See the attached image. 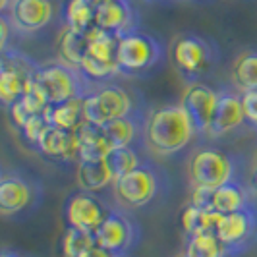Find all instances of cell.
<instances>
[{"label":"cell","mask_w":257,"mask_h":257,"mask_svg":"<svg viewBox=\"0 0 257 257\" xmlns=\"http://www.w3.org/2000/svg\"><path fill=\"white\" fill-rule=\"evenodd\" d=\"M186 253L188 257H232L215 232H205L188 238Z\"/></svg>","instance_id":"cell-29"},{"label":"cell","mask_w":257,"mask_h":257,"mask_svg":"<svg viewBox=\"0 0 257 257\" xmlns=\"http://www.w3.org/2000/svg\"><path fill=\"white\" fill-rule=\"evenodd\" d=\"M170 190L168 172L153 157H149L132 172L120 176L112 184L114 203L126 211L145 209L163 199Z\"/></svg>","instance_id":"cell-4"},{"label":"cell","mask_w":257,"mask_h":257,"mask_svg":"<svg viewBox=\"0 0 257 257\" xmlns=\"http://www.w3.org/2000/svg\"><path fill=\"white\" fill-rule=\"evenodd\" d=\"M245 122L244 104H242V93L236 89L232 83L219 87V101L215 108L213 122L207 132V140H222L226 136L240 130Z\"/></svg>","instance_id":"cell-15"},{"label":"cell","mask_w":257,"mask_h":257,"mask_svg":"<svg viewBox=\"0 0 257 257\" xmlns=\"http://www.w3.org/2000/svg\"><path fill=\"white\" fill-rule=\"evenodd\" d=\"M95 244H97L95 234L83 232L74 226H66L62 236V257H81Z\"/></svg>","instance_id":"cell-30"},{"label":"cell","mask_w":257,"mask_h":257,"mask_svg":"<svg viewBox=\"0 0 257 257\" xmlns=\"http://www.w3.org/2000/svg\"><path fill=\"white\" fill-rule=\"evenodd\" d=\"M168 49L174 70L188 85L205 81L220 64L219 43L201 33H180L170 41Z\"/></svg>","instance_id":"cell-5"},{"label":"cell","mask_w":257,"mask_h":257,"mask_svg":"<svg viewBox=\"0 0 257 257\" xmlns=\"http://www.w3.org/2000/svg\"><path fill=\"white\" fill-rule=\"evenodd\" d=\"M0 257H24V255H22V253H18V251H14V249H2Z\"/></svg>","instance_id":"cell-36"},{"label":"cell","mask_w":257,"mask_h":257,"mask_svg":"<svg viewBox=\"0 0 257 257\" xmlns=\"http://www.w3.org/2000/svg\"><path fill=\"white\" fill-rule=\"evenodd\" d=\"M47 118L54 128L66 130V132H77L85 122L83 116V99H72L60 104H51L47 108Z\"/></svg>","instance_id":"cell-23"},{"label":"cell","mask_w":257,"mask_h":257,"mask_svg":"<svg viewBox=\"0 0 257 257\" xmlns=\"http://www.w3.org/2000/svg\"><path fill=\"white\" fill-rule=\"evenodd\" d=\"M247 163L240 153L220 149L217 145H197L186 159L188 180L193 188L215 190L232 182H245Z\"/></svg>","instance_id":"cell-2"},{"label":"cell","mask_w":257,"mask_h":257,"mask_svg":"<svg viewBox=\"0 0 257 257\" xmlns=\"http://www.w3.org/2000/svg\"><path fill=\"white\" fill-rule=\"evenodd\" d=\"M215 234L224 244L232 257L242 255L257 242V203L240 211L220 215L215 226Z\"/></svg>","instance_id":"cell-11"},{"label":"cell","mask_w":257,"mask_h":257,"mask_svg":"<svg viewBox=\"0 0 257 257\" xmlns=\"http://www.w3.org/2000/svg\"><path fill=\"white\" fill-rule=\"evenodd\" d=\"M95 240L97 245L114 253L116 257H128L130 251H134V247L142 240V224L130 211L114 203L108 217L95 232Z\"/></svg>","instance_id":"cell-10"},{"label":"cell","mask_w":257,"mask_h":257,"mask_svg":"<svg viewBox=\"0 0 257 257\" xmlns=\"http://www.w3.org/2000/svg\"><path fill=\"white\" fill-rule=\"evenodd\" d=\"M76 178L79 190L95 193H101L106 188H112V184L116 180L106 159H103V161H79Z\"/></svg>","instance_id":"cell-20"},{"label":"cell","mask_w":257,"mask_h":257,"mask_svg":"<svg viewBox=\"0 0 257 257\" xmlns=\"http://www.w3.org/2000/svg\"><path fill=\"white\" fill-rule=\"evenodd\" d=\"M35 79L43 87L51 104H60L72 99H85L99 85L97 81L85 76L79 68L66 64L62 60L41 64Z\"/></svg>","instance_id":"cell-8"},{"label":"cell","mask_w":257,"mask_h":257,"mask_svg":"<svg viewBox=\"0 0 257 257\" xmlns=\"http://www.w3.org/2000/svg\"><path fill=\"white\" fill-rule=\"evenodd\" d=\"M149 157H153V155L149 153L147 149H143V147H120V149H112L108 153L106 163L112 170L114 178L118 180L120 176L128 174L134 168L140 167L142 163H145Z\"/></svg>","instance_id":"cell-27"},{"label":"cell","mask_w":257,"mask_h":257,"mask_svg":"<svg viewBox=\"0 0 257 257\" xmlns=\"http://www.w3.org/2000/svg\"><path fill=\"white\" fill-rule=\"evenodd\" d=\"M45 201V184L26 168H4L0 174V215L6 220H24L37 213Z\"/></svg>","instance_id":"cell-6"},{"label":"cell","mask_w":257,"mask_h":257,"mask_svg":"<svg viewBox=\"0 0 257 257\" xmlns=\"http://www.w3.org/2000/svg\"><path fill=\"white\" fill-rule=\"evenodd\" d=\"M114 203L104 201L99 193L76 190L66 197L64 203V219L68 226H74L83 232H95L108 217Z\"/></svg>","instance_id":"cell-13"},{"label":"cell","mask_w":257,"mask_h":257,"mask_svg":"<svg viewBox=\"0 0 257 257\" xmlns=\"http://www.w3.org/2000/svg\"><path fill=\"white\" fill-rule=\"evenodd\" d=\"M116 60L120 77L149 79L167 66L170 60V49L163 37L138 29L120 37Z\"/></svg>","instance_id":"cell-3"},{"label":"cell","mask_w":257,"mask_h":257,"mask_svg":"<svg viewBox=\"0 0 257 257\" xmlns=\"http://www.w3.org/2000/svg\"><path fill=\"white\" fill-rule=\"evenodd\" d=\"M230 83L240 93L257 89V49L242 51L234 58L230 68Z\"/></svg>","instance_id":"cell-22"},{"label":"cell","mask_w":257,"mask_h":257,"mask_svg":"<svg viewBox=\"0 0 257 257\" xmlns=\"http://www.w3.org/2000/svg\"><path fill=\"white\" fill-rule=\"evenodd\" d=\"M64 29L91 33L95 29V8L87 0H64Z\"/></svg>","instance_id":"cell-26"},{"label":"cell","mask_w":257,"mask_h":257,"mask_svg":"<svg viewBox=\"0 0 257 257\" xmlns=\"http://www.w3.org/2000/svg\"><path fill=\"white\" fill-rule=\"evenodd\" d=\"M49 128H51V122H49L47 114H33L26 124H24V128L20 130V132H22L24 140H26L31 147H37L39 142H41V138L45 136V132Z\"/></svg>","instance_id":"cell-32"},{"label":"cell","mask_w":257,"mask_h":257,"mask_svg":"<svg viewBox=\"0 0 257 257\" xmlns=\"http://www.w3.org/2000/svg\"><path fill=\"white\" fill-rule=\"evenodd\" d=\"M192 203L209 209V211H215L219 215L234 213V211H240L253 203L251 186L245 182H232V184L220 186L215 190L193 188Z\"/></svg>","instance_id":"cell-14"},{"label":"cell","mask_w":257,"mask_h":257,"mask_svg":"<svg viewBox=\"0 0 257 257\" xmlns=\"http://www.w3.org/2000/svg\"><path fill=\"white\" fill-rule=\"evenodd\" d=\"M147 104L142 93H132L130 89L114 81L99 83L89 97L83 99V116L85 122L93 126H104L112 120L126 118L132 114L147 112Z\"/></svg>","instance_id":"cell-7"},{"label":"cell","mask_w":257,"mask_h":257,"mask_svg":"<svg viewBox=\"0 0 257 257\" xmlns=\"http://www.w3.org/2000/svg\"><path fill=\"white\" fill-rule=\"evenodd\" d=\"M27 81L29 77L24 76L20 70H16L6 62H0V101L6 112L14 103L22 99Z\"/></svg>","instance_id":"cell-25"},{"label":"cell","mask_w":257,"mask_h":257,"mask_svg":"<svg viewBox=\"0 0 257 257\" xmlns=\"http://www.w3.org/2000/svg\"><path fill=\"white\" fill-rule=\"evenodd\" d=\"M197 138V132L186 108L178 104H163L149 108L143 128L145 149L155 157H176Z\"/></svg>","instance_id":"cell-1"},{"label":"cell","mask_w":257,"mask_h":257,"mask_svg":"<svg viewBox=\"0 0 257 257\" xmlns=\"http://www.w3.org/2000/svg\"><path fill=\"white\" fill-rule=\"evenodd\" d=\"M140 12L134 0H112L95 8V27L116 37L140 29Z\"/></svg>","instance_id":"cell-17"},{"label":"cell","mask_w":257,"mask_h":257,"mask_svg":"<svg viewBox=\"0 0 257 257\" xmlns=\"http://www.w3.org/2000/svg\"><path fill=\"white\" fill-rule=\"evenodd\" d=\"M8 114L12 118V124L16 126L18 130L24 128V124H26L27 120L31 118V114L27 112V108L22 104V101H18V103H14L10 108H8Z\"/></svg>","instance_id":"cell-34"},{"label":"cell","mask_w":257,"mask_h":257,"mask_svg":"<svg viewBox=\"0 0 257 257\" xmlns=\"http://www.w3.org/2000/svg\"><path fill=\"white\" fill-rule=\"evenodd\" d=\"M35 149L43 157L56 161V163L77 161V134L51 126L45 132V136L41 138V142Z\"/></svg>","instance_id":"cell-19"},{"label":"cell","mask_w":257,"mask_h":257,"mask_svg":"<svg viewBox=\"0 0 257 257\" xmlns=\"http://www.w3.org/2000/svg\"><path fill=\"white\" fill-rule=\"evenodd\" d=\"M22 104L27 108V112L33 116V114H45L47 112V108L51 106L49 103V99H47V95H45V91L43 87L37 83V79L33 77V79H29L26 83V89H24V95H22Z\"/></svg>","instance_id":"cell-31"},{"label":"cell","mask_w":257,"mask_h":257,"mask_svg":"<svg viewBox=\"0 0 257 257\" xmlns=\"http://www.w3.org/2000/svg\"><path fill=\"white\" fill-rule=\"evenodd\" d=\"M178 257H188V253H186V251H184V253H180V255Z\"/></svg>","instance_id":"cell-38"},{"label":"cell","mask_w":257,"mask_h":257,"mask_svg":"<svg viewBox=\"0 0 257 257\" xmlns=\"http://www.w3.org/2000/svg\"><path fill=\"white\" fill-rule=\"evenodd\" d=\"M81 257H116L114 253H110V251H106L104 247H101V245H93V247H89L85 253Z\"/></svg>","instance_id":"cell-35"},{"label":"cell","mask_w":257,"mask_h":257,"mask_svg":"<svg viewBox=\"0 0 257 257\" xmlns=\"http://www.w3.org/2000/svg\"><path fill=\"white\" fill-rule=\"evenodd\" d=\"M93 8H99V6H103V4H108V2H112V0H87Z\"/></svg>","instance_id":"cell-37"},{"label":"cell","mask_w":257,"mask_h":257,"mask_svg":"<svg viewBox=\"0 0 257 257\" xmlns=\"http://www.w3.org/2000/svg\"><path fill=\"white\" fill-rule=\"evenodd\" d=\"M242 104H244L245 122L257 130V89L242 93Z\"/></svg>","instance_id":"cell-33"},{"label":"cell","mask_w":257,"mask_h":257,"mask_svg":"<svg viewBox=\"0 0 257 257\" xmlns=\"http://www.w3.org/2000/svg\"><path fill=\"white\" fill-rule=\"evenodd\" d=\"M18 37H35L64 26V0H12L8 12Z\"/></svg>","instance_id":"cell-9"},{"label":"cell","mask_w":257,"mask_h":257,"mask_svg":"<svg viewBox=\"0 0 257 257\" xmlns=\"http://www.w3.org/2000/svg\"><path fill=\"white\" fill-rule=\"evenodd\" d=\"M147 112L118 118V120H112V122H108L104 126H99V128L103 130L108 145H110V151L112 149H120V147H143L145 149L143 128H145Z\"/></svg>","instance_id":"cell-18"},{"label":"cell","mask_w":257,"mask_h":257,"mask_svg":"<svg viewBox=\"0 0 257 257\" xmlns=\"http://www.w3.org/2000/svg\"><path fill=\"white\" fill-rule=\"evenodd\" d=\"M91 33H77L72 29H64L62 31V37L58 43V54H60V60L66 64L79 68L81 60H83V54L87 51V45L91 41Z\"/></svg>","instance_id":"cell-28"},{"label":"cell","mask_w":257,"mask_h":257,"mask_svg":"<svg viewBox=\"0 0 257 257\" xmlns=\"http://www.w3.org/2000/svg\"><path fill=\"white\" fill-rule=\"evenodd\" d=\"M219 213L209 211L203 207L195 205L190 201V205L184 207L180 213V224L182 230L188 238L205 234V232H215V226L219 222Z\"/></svg>","instance_id":"cell-24"},{"label":"cell","mask_w":257,"mask_h":257,"mask_svg":"<svg viewBox=\"0 0 257 257\" xmlns=\"http://www.w3.org/2000/svg\"><path fill=\"white\" fill-rule=\"evenodd\" d=\"M118 41H120V37L104 33V31L95 27L89 45H87V51H85L83 60L79 64V70L97 83L112 81L114 77H120L118 60H116Z\"/></svg>","instance_id":"cell-12"},{"label":"cell","mask_w":257,"mask_h":257,"mask_svg":"<svg viewBox=\"0 0 257 257\" xmlns=\"http://www.w3.org/2000/svg\"><path fill=\"white\" fill-rule=\"evenodd\" d=\"M217 101H219V89L207 85L205 81L190 83L184 91L180 104L192 118L195 132H197V138H205L207 136L209 126L213 122V116H215Z\"/></svg>","instance_id":"cell-16"},{"label":"cell","mask_w":257,"mask_h":257,"mask_svg":"<svg viewBox=\"0 0 257 257\" xmlns=\"http://www.w3.org/2000/svg\"><path fill=\"white\" fill-rule=\"evenodd\" d=\"M77 134V163L79 161H103L110 153V145L103 130L93 124H83Z\"/></svg>","instance_id":"cell-21"}]
</instances>
